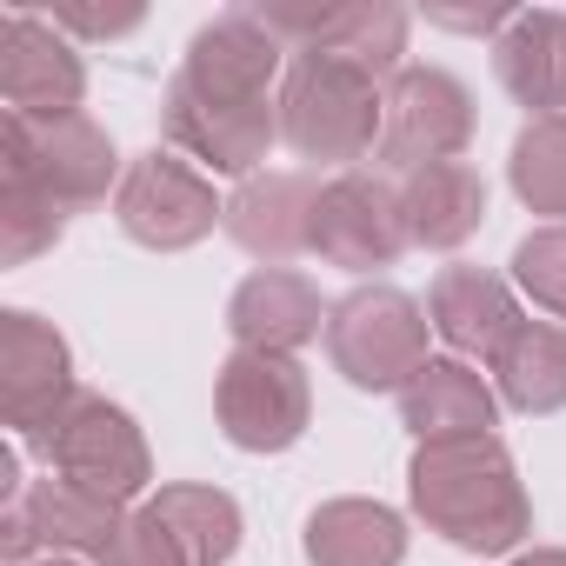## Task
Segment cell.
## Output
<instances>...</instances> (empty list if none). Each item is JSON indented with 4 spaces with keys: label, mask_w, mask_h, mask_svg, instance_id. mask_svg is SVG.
I'll list each match as a JSON object with an SVG mask.
<instances>
[{
    "label": "cell",
    "mask_w": 566,
    "mask_h": 566,
    "mask_svg": "<svg viewBox=\"0 0 566 566\" xmlns=\"http://www.w3.org/2000/svg\"><path fill=\"white\" fill-rule=\"evenodd\" d=\"M407 500L427 533L453 539L460 553H513L533 533V500L500 433L420 447L407 467Z\"/></svg>",
    "instance_id": "cell-1"
},
{
    "label": "cell",
    "mask_w": 566,
    "mask_h": 566,
    "mask_svg": "<svg viewBox=\"0 0 566 566\" xmlns=\"http://www.w3.org/2000/svg\"><path fill=\"white\" fill-rule=\"evenodd\" d=\"M380 120H387V94L367 67L340 54H294L287 81H280V140L294 154L354 174V160L380 154Z\"/></svg>",
    "instance_id": "cell-2"
},
{
    "label": "cell",
    "mask_w": 566,
    "mask_h": 566,
    "mask_svg": "<svg viewBox=\"0 0 566 566\" xmlns=\"http://www.w3.org/2000/svg\"><path fill=\"white\" fill-rule=\"evenodd\" d=\"M28 453H41L54 480L81 486L107 506H134L154 486V460H147V440H140L134 413L101 400V394H81L54 427H41L28 440Z\"/></svg>",
    "instance_id": "cell-3"
},
{
    "label": "cell",
    "mask_w": 566,
    "mask_h": 566,
    "mask_svg": "<svg viewBox=\"0 0 566 566\" xmlns=\"http://www.w3.org/2000/svg\"><path fill=\"white\" fill-rule=\"evenodd\" d=\"M427 307L400 287H354L327 314V360L360 394H400L427 367Z\"/></svg>",
    "instance_id": "cell-4"
},
{
    "label": "cell",
    "mask_w": 566,
    "mask_h": 566,
    "mask_svg": "<svg viewBox=\"0 0 566 566\" xmlns=\"http://www.w3.org/2000/svg\"><path fill=\"white\" fill-rule=\"evenodd\" d=\"M160 134L174 154H187L200 174H240L253 180L266 147L280 140V101H253V94H220L200 87L193 74H174L160 94Z\"/></svg>",
    "instance_id": "cell-5"
},
{
    "label": "cell",
    "mask_w": 566,
    "mask_h": 566,
    "mask_svg": "<svg viewBox=\"0 0 566 566\" xmlns=\"http://www.w3.org/2000/svg\"><path fill=\"white\" fill-rule=\"evenodd\" d=\"M0 174H21L41 193H54L67 213H87L107 200V187H120V154L107 127H94L87 114H67V120L8 114L0 120Z\"/></svg>",
    "instance_id": "cell-6"
},
{
    "label": "cell",
    "mask_w": 566,
    "mask_h": 566,
    "mask_svg": "<svg viewBox=\"0 0 566 566\" xmlns=\"http://www.w3.org/2000/svg\"><path fill=\"white\" fill-rule=\"evenodd\" d=\"M213 413L220 433L240 453H287L307 420H314V387L294 354H247L233 347L220 380H213Z\"/></svg>",
    "instance_id": "cell-7"
},
{
    "label": "cell",
    "mask_w": 566,
    "mask_h": 566,
    "mask_svg": "<svg viewBox=\"0 0 566 566\" xmlns=\"http://www.w3.org/2000/svg\"><path fill=\"white\" fill-rule=\"evenodd\" d=\"M114 220L127 240L154 247V253H180L193 240L213 233V220H227V200H213V180L174 154V147H154L140 160H127L120 187H114Z\"/></svg>",
    "instance_id": "cell-8"
},
{
    "label": "cell",
    "mask_w": 566,
    "mask_h": 566,
    "mask_svg": "<svg viewBox=\"0 0 566 566\" xmlns=\"http://www.w3.org/2000/svg\"><path fill=\"white\" fill-rule=\"evenodd\" d=\"M473 140V94L447 67H400L387 87V120H380V167L387 174H420L440 160H460Z\"/></svg>",
    "instance_id": "cell-9"
},
{
    "label": "cell",
    "mask_w": 566,
    "mask_h": 566,
    "mask_svg": "<svg viewBox=\"0 0 566 566\" xmlns=\"http://www.w3.org/2000/svg\"><path fill=\"white\" fill-rule=\"evenodd\" d=\"M253 14L301 54H340L374 81L400 74L407 54V8H394V0H327V8L321 0H260Z\"/></svg>",
    "instance_id": "cell-10"
},
{
    "label": "cell",
    "mask_w": 566,
    "mask_h": 566,
    "mask_svg": "<svg viewBox=\"0 0 566 566\" xmlns=\"http://www.w3.org/2000/svg\"><path fill=\"white\" fill-rule=\"evenodd\" d=\"M81 400L74 387V354L67 340L54 334V321L14 307V314H0V420H8L21 433V447L54 427L67 407Z\"/></svg>",
    "instance_id": "cell-11"
},
{
    "label": "cell",
    "mask_w": 566,
    "mask_h": 566,
    "mask_svg": "<svg viewBox=\"0 0 566 566\" xmlns=\"http://www.w3.org/2000/svg\"><path fill=\"white\" fill-rule=\"evenodd\" d=\"M407 213H400V187H387L380 174H334L321 187V207H314V253L327 266H347V273H374V266H394L407 253Z\"/></svg>",
    "instance_id": "cell-12"
},
{
    "label": "cell",
    "mask_w": 566,
    "mask_h": 566,
    "mask_svg": "<svg viewBox=\"0 0 566 566\" xmlns=\"http://www.w3.org/2000/svg\"><path fill=\"white\" fill-rule=\"evenodd\" d=\"M120 520H127V506H107V500H94V493H81V486L48 473L21 500H8L0 539H8V566H28L34 546L48 559H94L101 566V553L114 546Z\"/></svg>",
    "instance_id": "cell-13"
},
{
    "label": "cell",
    "mask_w": 566,
    "mask_h": 566,
    "mask_svg": "<svg viewBox=\"0 0 566 566\" xmlns=\"http://www.w3.org/2000/svg\"><path fill=\"white\" fill-rule=\"evenodd\" d=\"M0 94H8V114L67 120V114H81L87 67H81V54L61 41L54 21L14 8L8 21H0Z\"/></svg>",
    "instance_id": "cell-14"
},
{
    "label": "cell",
    "mask_w": 566,
    "mask_h": 566,
    "mask_svg": "<svg viewBox=\"0 0 566 566\" xmlns=\"http://www.w3.org/2000/svg\"><path fill=\"white\" fill-rule=\"evenodd\" d=\"M327 314L334 307H321V287L307 273L260 266V273L240 280L233 301H227V334L247 354H301L307 340L327 334Z\"/></svg>",
    "instance_id": "cell-15"
},
{
    "label": "cell",
    "mask_w": 566,
    "mask_h": 566,
    "mask_svg": "<svg viewBox=\"0 0 566 566\" xmlns=\"http://www.w3.org/2000/svg\"><path fill=\"white\" fill-rule=\"evenodd\" d=\"M314 207H321V180L314 174H253V180L233 187L220 227L253 260L280 266L294 253H314Z\"/></svg>",
    "instance_id": "cell-16"
},
{
    "label": "cell",
    "mask_w": 566,
    "mask_h": 566,
    "mask_svg": "<svg viewBox=\"0 0 566 566\" xmlns=\"http://www.w3.org/2000/svg\"><path fill=\"white\" fill-rule=\"evenodd\" d=\"M427 321H433V334L453 354L493 360L513 340V327H520V301H513L506 280L486 273V266H440L433 294H427Z\"/></svg>",
    "instance_id": "cell-17"
},
{
    "label": "cell",
    "mask_w": 566,
    "mask_h": 566,
    "mask_svg": "<svg viewBox=\"0 0 566 566\" xmlns=\"http://www.w3.org/2000/svg\"><path fill=\"white\" fill-rule=\"evenodd\" d=\"M493 420H500V394H493L486 374H473L467 360H427V367L400 387V427H407L420 447L493 433Z\"/></svg>",
    "instance_id": "cell-18"
},
{
    "label": "cell",
    "mask_w": 566,
    "mask_h": 566,
    "mask_svg": "<svg viewBox=\"0 0 566 566\" xmlns=\"http://www.w3.org/2000/svg\"><path fill=\"white\" fill-rule=\"evenodd\" d=\"M493 74L533 120L566 114V14L520 8L493 41Z\"/></svg>",
    "instance_id": "cell-19"
},
{
    "label": "cell",
    "mask_w": 566,
    "mask_h": 566,
    "mask_svg": "<svg viewBox=\"0 0 566 566\" xmlns=\"http://www.w3.org/2000/svg\"><path fill=\"white\" fill-rule=\"evenodd\" d=\"M280 54H287V41H280L253 8H233V14H220L213 28L193 34L180 74H193L200 87H220V94L266 101L273 94V74H280Z\"/></svg>",
    "instance_id": "cell-20"
},
{
    "label": "cell",
    "mask_w": 566,
    "mask_h": 566,
    "mask_svg": "<svg viewBox=\"0 0 566 566\" xmlns=\"http://www.w3.org/2000/svg\"><path fill=\"white\" fill-rule=\"evenodd\" d=\"M400 213H407V240L413 247H460L480 233L486 220V180L467 167V160H440V167H420L400 180Z\"/></svg>",
    "instance_id": "cell-21"
},
{
    "label": "cell",
    "mask_w": 566,
    "mask_h": 566,
    "mask_svg": "<svg viewBox=\"0 0 566 566\" xmlns=\"http://www.w3.org/2000/svg\"><path fill=\"white\" fill-rule=\"evenodd\" d=\"M307 559L314 566H400L407 520L380 500H327L307 520Z\"/></svg>",
    "instance_id": "cell-22"
},
{
    "label": "cell",
    "mask_w": 566,
    "mask_h": 566,
    "mask_svg": "<svg viewBox=\"0 0 566 566\" xmlns=\"http://www.w3.org/2000/svg\"><path fill=\"white\" fill-rule=\"evenodd\" d=\"M493 394L513 413H559L566 407V327L559 321H520L513 340L486 360Z\"/></svg>",
    "instance_id": "cell-23"
},
{
    "label": "cell",
    "mask_w": 566,
    "mask_h": 566,
    "mask_svg": "<svg viewBox=\"0 0 566 566\" xmlns=\"http://www.w3.org/2000/svg\"><path fill=\"white\" fill-rule=\"evenodd\" d=\"M147 506L167 520V533L187 546L193 566H227L240 553V500L233 493L200 486V480H180V486H160Z\"/></svg>",
    "instance_id": "cell-24"
},
{
    "label": "cell",
    "mask_w": 566,
    "mask_h": 566,
    "mask_svg": "<svg viewBox=\"0 0 566 566\" xmlns=\"http://www.w3.org/2000/svg\"><path fill=\"white\" fill-rule=\"evenodd\" d=\"M506 180L533 213L566 227V114H546V120L520 127V140L506 154Z\"/></svg>",
    "instance_id": "cell-25"
},
{
    "label": "cell",
    "mask_w": 566,
    "mask_h": 566,
    "mask_svg": "<svg viewBox=\"0 0 566 566\" xmlns=\"http://www.w3.org/2000/svg\"><path fill=\"white\" fill-rule=\"evenodd\" d=\"M61 233H67V207H61L54 193H41V187L21 180V174H0V260H8V266H28V260L48 253Z\"/></svg>",
    "instance_id": "cell-26"
},
{
    "label": "cell",
    "mask_w": 566,
    "mask_h": 566,
    "mask_svg": "<svg viewBox=\"0 0 566 566\" xmlns=\"http://www.w3.org/2000/svg\"><path fill=\"white\" fill-rule=\"evenodd\" d=\"M513 280L539 314L566 321V227H533L513 247Z\"/></svg>",
    "instance_id": "cell-27"
},
{
    "label": "cell",
    "mask_w": 566,
    "mask_h": 566,
    "mask_svg": "<svg viewBox=\"0 0 566 566\" xmlns=\"http://www.w3.org/2000/svg\"><path fill=\"white\" fill-rule=\"evenodd\" d=\"M101 566H193V559H187V546L167 533V520H160L154 506H134V513L120 520L114 546L101 553Z\"/></svg>",
    "instance_id": "cell-28"
},
{
    "label": "cell",
    "mask_w": 566,
    "mask_h": 566,
    "mask_svg": "<svg viewBox=\"0 0 566 566\" xmlns=\"http://www.w3.org/2000/svg\"><path fill=\"white\" fill-rule=\"evenodd\" d=\"M54 28L61 34H87V41H114V34H134L140 28V8H81V0H61L54 8Z\"/></svg>",
    "instance_id": "cell-29"
},
{
    "label": "cell",
    "mask_w": 566,
    "mask_h": 566,
    "mask_svg": "<svg viewBox=\"0 0 566 566\" xmlns=\"http://www.w3.org/2000/svg\"><path fill=\"white\" fill-rule=\"evenodd\" d=\"M506 566H566V546H533V553H513Z\"/></svg>",
    "instance_id": "cell-30"
},
{
    "label": "cell",
    "mask_w": 566,
    "mask_h": 566,
    "mask_svg": "<svg viewBox=\"0 0 566 566\" xmlns=\"http://www.w3.org/2000/svg\"><path fill=\"white\" fill-rule=\"evenodd\" d=\"M28 566H81V559H28Z\"/></svg>",
    "instance_id": "cell-31"
}]
</instances>
